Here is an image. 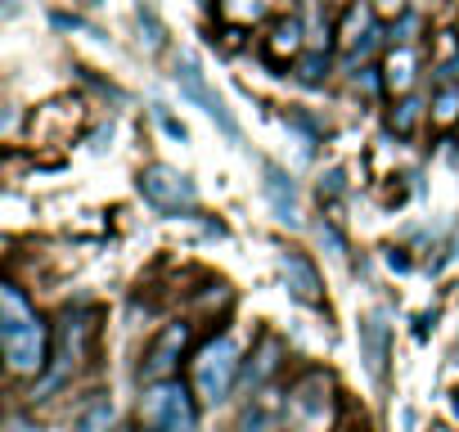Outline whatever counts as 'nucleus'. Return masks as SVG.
<instances>
[{"mask_svg":"<svg viewBox=\"0 0 459 432\" xmlns=\"http://www.w3.org/2000/svg\"><path fill=\"white\" fill-rule=\"evenodd\" d=\"M432 113H437V122H450V117L459 113V91H441V95L432 99Z\"/></svg>","mask_w":459,"mask_h":432,"instance_id":"obj_18","label":"nucleus"},{"mask_svg":"<svg viewBox=\"0 0 459 432\" xmlns=\"http://www.w3.org/2000/svg\"><path fill=\"white\" fill-rule=\"evenodd\" d=\"M185 342H189V324H167V329L158 333V342L149 347V356H144V365H140V378H149V383L171 378V374H176V360H180V351H185Z\"/></svg>","mask_w":459,"mask_h":432,"instance_id":"obj_6","label":"nucleus"},{"mask_svg":"<svg viewBox=\"0 0 459 432\" xmlns=\"http://www.w3.org/2000/svg\"><path fill=\"white\" fill-rule=\"evenodd\" d=\"M0 342H5V360L14 374H37L50 356V329L14 284L0 289Z\"/></svg>","mask_w":459,"mask_h":432,"instance_id":"obj_1","label":"nucleus"},{"mask_svg":"<svg viewBox=\"0 0 459 432\" xmlns=\"http://www.w3.org/2000/svg\"><path fill=\"white\" fill-rule=\"evenodd\" d=\"M329 73V59L316 50V55H307V59H298V77L307 82V86H320V77Z\"/></svg>","mask_w":459,"mask_h":432,"instance_id":"obj_16","label":"nucleus"},{"mask_svg":"<svg viewBox=\"0 0 459 432\" xmlns=\"http://www.w3.org/2000/svg\"><path fill=\"white\" fill-rule=\"evenodd\" d=\"M284 284H289V293H293L298 302H307V307H320V302H325V293H320V271H316L302 253H284Z\"/></svg>","mask_w":459,"mask_h":432,"instance_id":"obj_9","label":"nucleus"},{"mask_svg":"<svg viewBox=\"0 0 459 432\" xmlns=\"http://www.w3.org/2000/svg\"><path fill=\"white\" fill-rule=\"evenodd\" d=\"M262 194L271 198V207H275V216L284 226H302V207H298V185H293V176L284 171V167H275V162H266L262 167Z\"/></svg>","mask_w":459,"mask_h":432,"instance_id":"obj_7","label":"nucleus"},{"mask_svg":"<svg viewBox=\"0 0 459 432\" xmlns=\"http://www.w3.org/2000/svg\"><path fill=\"white\" fill-rule=\"evenodd\" d=\"M410 82H414V50H401L387 64V86L392 91H410Z\"/></svg>","mask_w":459,"mask_h":432,"instance_id":"obj_13","label":"nucleus"},{"mask_svg":"<svg viewBox=\"0 0 459 432\" xmlns=\"http://www.w3.org/2000/svg\"><path fill=\"white\" fill-rule=\"evenodd\" d=\"M135 19H140V28L149 32V50H162L167 32H162V19H158V10L149 5V0H140V5H135Z\"/></svg>","mask_w":459,"mask_h":432,"instance_id":"obj_15","label":"nucleus"},{"mask_svg":"<svg viewBox=\"0 0 459 432\" xmlns=\"http://www.w3.org/2000/svg\"><path fill=\"white\" fill-rule=\"evenodd\" d=\"M235 378H239V347H235V338H212L198 351V360H194L198 401H207V405L225 401L230 387H235Z\"/></svg>","mask_w":459,"mask_h":432,"instance_id":"obj_3","label":"nucleus"},{"mask_svg":"<svg viewBox=\"0 0 459 432\" xmlns=\"http://www.w3.org/2000/svg\"><path fill=\"white\" fill-rule=\"evenodd\" d=\"M298 46H302V23L298 19H284L280 28H275V37H271V46H266V59H275V55H298Z\"/></svg>","mask_w":459,"mask_h":432,"instance_id":"obj_12","label":"nucleus"},{"mask_svg":"<svg viewBox=\"0 0 459 432\" xmlns=\"http://www.w3.org/2000/svg\"><path fill=\"white\" fill-rule=\"evenodd\" d=\"M171 77H176L180 95H185L189 104H198V108H203V113H207V117H212V122L221 126V135H225L230 144H239V140H244V135H239V122L230 117L225 99H221V95H216V91L207 86V77H203V68H198V59H194V55H180V59H176V73H171Z\"/></svg>","mask_w":459,"mask_h":432,"instance_id":"obj_5","label":"nucleus"},{"mask_svg":"<svg viewBox=\"0 0 459 432\" xmlns=\"http://www.w3.org/2000/svg\"><path fill=\"white\" fill-rule=\"evenodd\" d=\"M387 266H392V271H410V262H405L401 253H387Z\"/></svg>","mask_w":459,"mask_h":432,"instance_id":"obj_23","label":"nucleus"},{"mask_svg":"<svg viewBox=\"0 0 459 432\" xmlns=\"http://www.w3.org/2000/svg\"><path fill=\"white\" fill-rule=\"evenodd\" d=\"M455 410H459V392H455Z\"/></svg>","mask_w":459,"mask_h":432,"instance_id":"obj_25","label":"nucleus"},{"mask_svg":"<svg viewBox=\"0 0 459 432\" xmlns=\"http://www.w3.org/2000/svg\"><path fill=\"white\" fill-rule=\"evenodd\" d=\"M414 122H419V99H401V104H396V113H392V126H396L401 135H410V131H414Z\"/></svg>","mask_w":459,"mask_h":432,"instance_id":"obj_17","label":"nucleus"},{"mask_svg":"<svg viewBox=\"0 0 459 432\" xmlns=\"http://www.w3.org/2000/svg\"><path fill=\"white\" fill-rule=\"evenodd\" d=\"M140 432H158V428H149V423H144V428H140Z\"/></svg>","mask_w":459,"mask_h":432,"instance_id":"obj_24","label":"nucleus"},{"mask_svg":"<svg viewBox=\"0 0 459 432\" xmlns=\"http://www.w3.org/2000/svg\"><path fill=\"white\" fill-rule=\"evenodd\" d=\"M378 41H383V28H378V23H369V32H365V41H356V59H365V55H369V50H374Z\"/></svg>","mask_w":459,"mask_h":432,"instance_id":"obj_21","label":"nucleus"},{"mask_svg":"<svg viewBox=\"0 0 459 432\" xmlns=\"http://www.w3.org/2000/svg\"><path fill=\"white\" fill-rule=\"evenodd\" d=\"M140 194H144V203H149L153 212H162V216H194V207H198L194 180H189L185 171L167 167V162H153V167L140 171Z\"/></svg>","mask_w":459,"mask_h":432,"instance_id":"obj_4","label":"nucleus"},{"mask_svg":"<svg viewBox=\"0 0 459 432\" xmlns=\"http://www.w3.org/2000/svg\"><path fill=\"white\" fill-rule=\"evenodd\" d=\"M221 14L235 23H257L266 14V0H221Z\"/></svg>","mask_w":459,"mask_h":432,"instance_id":"obj_14","label":"nucleus"},{"mask_svg":"<svg viewBox=\"0 0 459 432\" xmlns=\"http://www.w3.org/2000/svg\"><path fill=\"white\" fill-rule=\"evenodd\" d=\"M356 338H360V360H365L369 378L383 383L387 378V324H383V315H365L356 324Z\"/></svg>","mask_w":459,"mask_h":432,"instance_id":"obj_8","label":"nucleus"},{"mask_svg":"<svg viewBox=\"0 0 459 432\" xmlns=\"http://www.w3.org/2000/svg\"><path fill=\"white\" fill-rule=\"evenodd\" d=\"M73 432H113V401L108 396H95L82 410V419L73 423Z\"/></svg>","mask_w":459,"mask_h":432,"instance_id":"obj_10","label":"nucleus"},{"mask_svg":"<svg viewBox=\"0 0 459 432\" xmlns=\"http://www.w3.org/2000/svg\"><path fill=\"white\" fill-rule=\"evenodd\" d=\"M153 117H158V126H162V131H167L171 140H180V144L189 140V131H185V122H176V117H171V113H167L162 104H153Z\"/></svg>","mask_w":459,"mask_h":432,"instance_id":"obj_19","label":"nucleus"},{"mask_svg":"<svg viewBox=\"0 0 459 432\" xmlns=\"http://www.w3.org/2000/svg\"><path fill=\"white\" fill-rule=\"evenodd\" d=\"M140 419L158 432H194V396L180 378H158L140 396Z\"/></svg>","mask_w":459,"mask_h":432,"instance_id":"obj_2","label":"nucleus"},{"mask_svg":"<svg viewBox=\"0 0 459 432\" xmlns=\"http://www.w3.org/2000/svg\"><path fill=\"white\" fill-rule=\"evenodd\" d=\"M280 351H284V347H280V338H266V342H262V351H257V365H248L244 383H248V387L266 383V378L275 374V365H280Z\"/></svg>","mask_w":459,"mask_h":432,"instance_id":"obj_11","label":"nucleus"},{"mask_svg":"<svg viewBox=\"0 0 459 432\" xmlns=\"http://www.w3.org/2000/svg\"><path fill=\"white\" fill-rule=\"evenodd\" d=\"M316 235H320V244H329V253H333V257H347V244H342V235H338V226H333V221H320V226H316Z\"/></svg>","mask_w":459,"mask_h":432,"instance_id":"obj_20","label":"nucleus"},{"mask_svg":"<svg viewBox=\"0 0 459 432\" xmlns=\"http://www.w3.org/2000/svg\"><path fill=\"white\" fill-rule=\"evenodd\" d=\"M338 194H342V171L333 167V171L320 180V198H338Z\"/></svg>","mask_w":459,"mask_h":432,"instance_id":"obj_22","label":"nucleus"}]
</instances>
